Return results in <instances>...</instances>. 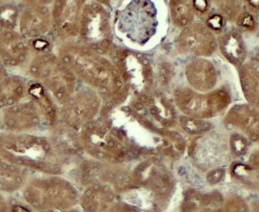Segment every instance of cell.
<instances>
[{
	"label": "cell",
	"instance_id": "1",
	"mask_svg": "<svg viewBox=\"0 0 259 212\" xmlns=\"http://www.w3.org/2000/svg\"><path fill=\"white\" fill-rule=\"evenodd\" d=\"M56 54L85 85L101 97L113 103L125 95L123 79L119 71L104 55L97 53L79 41H59Z\"/></svg>",
	"mask_w": 259,
	"mask_h": 212
},
{
	"label": "cell",
	"instance_id": "2",
	"mask_svg": "<svg viewBox=\"0 0 259 212\" xmlns=\"http://www.w3.org/2000/svg\"><path fill=\"white\" fill-rule=\"evenodd\" d=\"M0 156L27 171L59 175L65 158L50 138L26 133H0Z\"/></svg>",
	"mask_w": 259,
	"mask_h": 212
},
{
	"label": "cell",
	"instance_id": "3",
	"mask_svg": "<svg viewBox=\"0 0 259 212\" xmlns=\"http://www.w3.org/2000/svg\"><path fill=\"white\" fill-rule=\"evenodd\" d=\"M28 73L61 105L78 87V79L74 73L52 51L33 55L28 63Z\"/></svg>",
	"mask_w": 259,
	"mask_h": 212
},
{
	"label": "cell",
	"instance_id": "4",
	"mask_svg": "<svg viewBox=\"0 0 259 212\" xmlns=\"http://www.w3.org/2000/svg\"><path fill=\"white\" fill-rule=\"evenodd\" d=\"M51 175L35 178L24 185V198L33 208L65 209L79 201L77 189L64 178Z\"/></svg>",
	"mask_w": 259,
	"mask_h": 212
},
{
	"label": "cell",
	"instance_id": "5",
	"mask_svg": "<svg viewBox=\"0 0 259 212\" xmlns=\"http://www.w3.org/2000/svg\"><path fill=\"white\" fill-rule=\"evenodd\" d=\"M79 41L97 53L108 54L113 44L110 16L104 6L92 2L84 6L80 16Z\"/></svg>",
	"mask_w": 259,
	"mask_h": 212
},
{
	"label": "cell",
	"instance_id": "6",
	"mask_svg": "<svg viewBox=\"0 0 259 212\" xmlns=\"http://www.w3.org/2000/svg\"><path fill=\"white\" fill-rule=\"evenodd\" d=\"M157 26V12L150 0H133L118 17V30L138 45L149 41L154 35Z\"/></svg>",
	"mask_w": 259,
	"mask_h": 212
},
{
	"label": "cell",
	"instance_id": "7",
	"mask_svg": "<svg viewBox=\"0 0 259 212\" xmlns=\"http://www.w3.org/2000/svg\"><path fill=\"white\" fill-rule=\"evenodd\" d=\"M102 97L92 88L84 85L78 87L62 104L59 116L63 123L75 129L98 119L102 111Z\"/></svg>",
	"mask_w": 259,
	"mask_h": 212
},
{
	"label": "cell",
	"instance_id": "8",
	"mask_svg": "<svg viewBox=\"0 0 259 212\" xmlns=\"http://www.w3.org/2000/svg\"><path fill=\"white\" fill-rule=\"evenodd\" d=\"M86 4L87 0H54L52 30L60 41L77 37L80 16Z\"/></svg>",
	"mask_w": 259,
	"mask_h": 212
},
{
	"label": "cell",
	"instance_id": "9",
	"mask_svg": "<svg viewBox=\"0 0 259 212\" xmlns=\"http://www.w3.org/2000/svg\"><path fill=\"white\" fill-rule=\"evenodd\" d=\"M1 121L4 131L14 133H26L44 125L38 109L29 98L2 109Z\"/></svg>",
	"mask_w": 259,
	"mask_h": 212
},
{
	"label": "cell",
	"instance_id": "10",
	"mask_svg": "<svg viewBox=\"0 0 259 212\" xmlns=\"http://www.w3.org/2000/svg\"><path fill=\"white\" fill-rule=\"evenodd\" d=\"M34 53L30 41L17 30H0V60L6 68L28 64Z\"/></svg>",
	"mask_w": 259,
	"mask_h": 212
},
{
	"label": "cell",
	"instance_id": "11",
	"mask_svg": "<svg viewBox=\"0 0 259 212\" xmlns=\"http://www.w3.org/2000/svg\"><path fill=\"white\" fill-rule=\"evenodd\" d=\"M178 48L185 53L208 56L218 48V41L212 31L199 24L189 25L179 35Z\"/></svg>",
	"mask_w": 259,
	"mask_h": 212
},
{
	"label": "cell",
	"instance_id": "12",
	"mask_svg": "<svg viewBox=\"0 0 259 212\" xmlns=\"http://www.w3.org/2000/svg\"><path fill=\"white\" fill-rule=\"evenodd\" d=\"M18 28L29 40L47 36L53 29L51 10L48 6L26 5L21 12Z\"/></svg>",
	"mask_w": 259,
	"mask_h": 212
},
{
	"label": "cell",
	"instance_id": "13",
	"mask_svg": "<svg viewBox=\"0 0 259 212\" xmlns=\"http://www.w3.org/2000/svg\"><path fill=\"white\" fill-rule=\"evenodd\" d=\"M27 98L30 99L38 109L44 123L54 125L59 117V110L56 100L48 90L35 80L28 83Z\"/></svg>",
	"mask_w": 259,
	"mask_h": 212
},
{
	"label": "cell",
	"instance_id": "14",
	"mask_svg": "<svg viewBox=\"0 0 259 212\" xmlns=\"http://www.w3.org/2000/svg\"><path fill=\"white\" fill-rule=\"evenodd\" d=\"M28 82L17 75L6 74L0 79V110L14 105L27 97Z\"/></svg>",
	"mask_w": 259,
	"mask_h": 212
},
{
	"label": "cell",
	"instance_id": "15",
	"mask_svg": "<svg viewBox=\"0 0 259 212\" xmlns=\"http://www.w3.org/2000/svg\"><path fill=\"white\" fill-rule=\"evenodd\" d=\"M26 169L17 167L0 156V192L12 194L26 183Z\"/></svg>",
	"mask_w": 259,
	"mask_h": 212
},
{
	"label": "cell",
	"instance_id": "16",
	"mask_svg": "<svg viewBox=\"0 0 259 212\" xmlns=\"http://www.w3.org/2000/svg\"><path fill=\"white\" fill-rule=\"evenodd\" d=\"M219 41L221 52L229 62L235 65L243 62L246 58L245 44L237 30L227 31L221 35Z\"/></svg>",
	"mask_w": 259,
	"mask_h": 212
},
{
	"label": "cell",
	"instance_id": "17",
	"mask_svg": "<svg viewBox=\"0 0 259 212\" xmlns=\"http://www.w3.org/2000/svg\"><path fill=\"white\" fill-rule=\"evenodd\" d=\"M114 195L111 192L110 186L96 183L88 186L79 201L86 211H96L106 207V202H111Z\"/></svg>",
	"mask_w": 259,
	"mask_h": 212
},
{
	"label": "cell",
	"instance_id": "18",
	"mask_svg": "<svg viewBox=\"0 0 259 212\" xmlns=\"http://www.w3.org/2000/svg\"><path fill=\"white\" fill-rule=\"evenodd\" d=\"M187 75L191 83L199 89H211L215 84V69L207 61H193L189 65Z\"/></svg>",
	"mask_w": 259,
	"mask_h": 212
},
{
	"label": "cell",
	"instance_id": "19",
	"mask_svg": "<svg viewBox=\"0 0 259 212\" xmlns=\"http://www.w3.org/2000/svg\"><path fill=\"white\" fill-rule=\"evenodd\" d=\"M169 5L172 20L176 26L183 27L191 24L193 20L191 0H170Z\"/></svg>",
	"mask_w": 259,
	"mask_h": 212
},
{
	"label": "cell",
	"instance_id": "20",
	"mask_svg": "<svg viewBox=\"0 0 259 212\" xmlns=\"http://www.w3.org/2000/svg\"><path fill=\"white\" fill-rule=\"evenodd\" d=\"M21 11L16 4H2L0 6V30H16L18 26Z\"/></svg>",
	"mask_w": 259,
	"mask_h": 212
},
{
	"label": "cell",
	"instance_id": "21",
	"mask_svg": "<svg viewBox=\"0 0 259 212\" xmlns=\"http://www.w3.org/2000/svg\"><path fill=\"white\" fill-rule=\"evenodd\" d=\"M221 16L229 20L237 18L243 7V0H211Z\"/></svg>",
	"mask_w": 259,
	"mask_h": 212
},
{
	"label": "cell",
	"instance_id": "22",
	"mask_svg": "<svg viewBox=\"0 0 259 212\" xmlns=\"http://www.w3.org/2000/svg\"><path fill=\"white\" fill-rule=\"evenodd\" d=\"M237 24L245 31H252L255 28V21L253 17L248 13H243L237 17Z\"/></svg>",
	"mask_w": 259,
	"mask_h": 212
},
{
	"label": "cell",
	"instance_id": "23",
	"mask_svg": "<svg viewBox=\"0 0 259 212\" xmlns=\"http://www.w3.org/2000/svg\"><path fill=\"white\" fill-rule=\"evenodd\" d=\"M207 24L210 29H213L214 31H220L223 28V25H224L223 17L221 15H213L208 19Z\"/></svg>",
	"mask_w": 259,
	"mask_h": 212
},
{
	"label": "cell",
	"instance_id": "24",
	"mask_svg": "<svg viewBox=\"0 0 259 212\" xmlns=\"http://www.w3.org/2000/svg\"><path fill=\"white\" fill-rule=\"evenodd\" d=\"M193 8L199 14H205L208 9L207 0H193Z\"/></svg>",
	"mask_w": 259,
	"mask_h": 212
},
{
	"label": "cell",
	"instance_id": "25",
	"mask_svg": "<svg viewBox=\"0 0 259 212\" xmlns=\"http://www.w3.org/2000/svg\"><path fill=\"white\" fill-rule=\"evenodd\" d=\"M26 5L48 6L54 3V0H24Z\"/></svg>",
	"mask_w": 259,
	"mask_h": 212
},
{
	"label": "cell",
	"instance_id": "26",
	"mask_svg": "<svg viewBox=\"0 0 259 212\" xmlns=\"http://www.w3.org/2000/svg\"><path fill=\"white\" fill-rule=\"evenodd\" d=\"M10 208L9 203L0 192V211H8Z\"/></svg>",
	"mask_w": 259,
	"mask_h": 212
},
{
	"label": "cell",
	"instance_id": "27",
	"mask_svg": "<svg viewBox=\"0 0 259 212\" xmlns=\"http://www.w3.org/2000/svg\"><path fill=\"white\" fill-rule=\"evenodd\" d=\"M7 73V68H6L1 60H0V79L5 76Z\"/></svg>",
	"mask_w": 259,
	"mask_h": 212
},
{
	"label": "cell",
	"instance_id": "28",
	"mask_svg": "<svg viewBox=\"0 0 259 212\" xmlns=\"http://www.w3.org/2000/svg\"><path fill=\"white\" fill-rule=\"evenodd\" d=\"M248 4L254 10L258 9V0H248Z\"/></svg>",
	"mask_w": 259,
	"mask_h": 212
},
{
	"label": "cell",
	"instance_id": "29",
	"mask_svg": "<svg viewBox=\"0 0 259 212\" xmlns=\"http://www.w3.org/2000/svg\"><path fill=\"white\" fill-rule=\"evenodd\" d=\"M149 164L147 163V162H145V163L141 164L138 167V171L141 172L144 171V170L146 169L147 168L149 167Z\"/></svg>",
	"mask_w": 259,
	"mask_h": 212
},
{
	"label": "cell",
	"instance_id": "30",
	"mask_svg": "<svg viewBox=\"0 0 259 212\" xmlns=\"http://www.w3.org/2000/svg\"><path fill=\"white\" fill-rule=\"evenodd\" d=\"M111 0H92V2H96L103 6H108Z\"/></svg>",
	"mask_w": 259,
	"mask_h": 212
},
{
	"label": "cell",
	"instance_id": "31",
	"mask_svg": "<svg viewBox=\"0 0 259 212\" xmlns=\"http://www.w3.org/2000/svg\"><path fill=\"white\" fill-rule=\"evenodd\" d=\"M203 201L204 205H207L210 201V197L207 196V195H206V196H204L203 198Z\"/></svg>",
	"mask_w": 259,
	"mask_h": 212
},
{
	"label": "cell",
	"instance_id": "32",
	"mask_svg": "<svg viewBox=\"0 0 259 212\" xmlns=\"http://www.w3.org/2000/svg\"><path fill=\"white\" fill-rule=\"evenodd\" d=\"M149 152L148 149L145 148H142L140 149V153L142 154H146Z\"/></svg>",
	"mask_w": 259,
	"mask_h": 212
},
{
	"label": "cell",
	"instance_id": "33",
	"mask_svg": "<svg viewBox=\"0 0 259 212\" xmlns=\"http://www.w3.org/2000/svg\"><path fill=\"white\" fill-rule=\"evenodd\" d=\"M250 139L252 140V141H256V139H257V136L255 135V134H253L250 136Z\"/></svg>",
	"mask_w": 259,
	"mask_h": 212
},
{
	"label": "cell",
	"instance_id": "34",
	"mask_svg": "<svg viewBox=\"0 0 259 212\" xmlns=\"http://www.w3.org/2000/svg\"><path fill=\"white\" fill-rule=\"evenodd\" d=\"M2 129L1 110H0V129Z\"/></svg>",
	"mask_w": 259,
	"mask_h": 212
},
{
	"label": "cell",
	"instance_id": "35",
	"mask_svg": "<svg viewBox=\"0 0 259 212\" xmlns=\"http://www.w3.org/2000/svg\"><path fill=\"white\" fill-rule=\"evenodd\" d=\"M6 0H0V6L2 5V4L5 3Z\"/></svg>",
	"mask_w": 259,
	"mask_h": 212
}]
</instances>
